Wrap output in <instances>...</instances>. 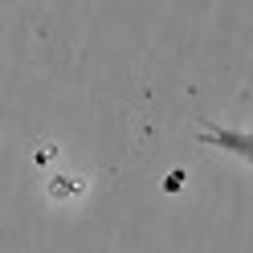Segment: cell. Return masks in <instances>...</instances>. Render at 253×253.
Masks as SVG:
<instances>
[{
    "mask_svg": "<svg viewBox=\"0 0 253 253\" xmlns=\"http://www.w3.org/2000/svg\"><path fill=\"white\" fill-rule=\"evenodd\" d=\"M200 143H212V147H225L233 155H241V160L249 164V155H253V139L249 131H225V126H200Z\"/></svg>",
    "mask_w": 253,
    "mask_h": 253,
    "instance_id": "6da1fadb",
    "label": "cell"
}]
</instances>
